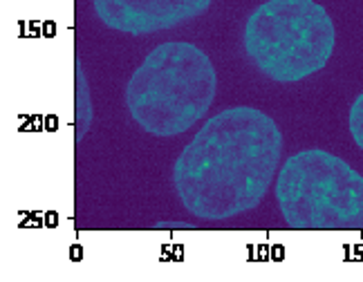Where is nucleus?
<instances>
[{"instance_id": "nucleus-1", "label": "nucleus", "mask_w": 363, "mask_h": 282, "mask_svg": "<svg viewBox=\"0 0 363 282\" xmlns=\"http://www.w3.org/2000/svg\"><path fill=\"white\" fill-rule=\"evenodd\" d=\"M283 135L264 112L238 106L211 117L173 166V184L189 213L208 222L256 208L281 162Z\"/></svg>"}, {"instance_id": "nucleus-2", "label": "nucleus", "mask_w": 363, "mask_h": 282, "mask_svg": "<svg viewBox=\"0 0 363 282\" xmlns=\"http://www.w3.org/2000/svg\"><path fill=\"white\" fill-rule=\"evenodd\" d=\"M216 90V67L200 47L162 43L130 77L125 86V106L148 135L175 137L206 115Z\"/></svg>"}, {"instance_id": "nucleus-3", "label": "nucleus", "mask_w": 363, "mask_h": 282, "mask_svg": "<svg viewBox=\"0 0 363 282\" xmlns=\"http://www.w3.org/2000/svg\"><path fill=\"white\" fill-rule=\"evenodd\" d=\"M276 202L291 229L363 231V177L328 150L291 154L276 179Z\"/></svg>"}, {"instance_id": "nucleus-4", "label": "nucleus", "mask_w": 363, "mask_h": 282, "mask_svg": "<svg viewBox=\"0 0 363 282\" xmlns=\"http://www.w3.org/2000/svg\"><path fill=\"white\" fill-rule=\"evenodd\" d=\"M245 50L264 77L296 83L328 65L334 23L314 0H267L247 21Z\"/></svg>"}, {"instance_id": "nucleus-5", "label": "nucleus", "mask_w": 363, "mask_h": 282, "mask_svg": "<svg viewBox=\"0 0 363 282\" xmlns=\"http://www.w3.org/2000/svg\"><path fill=\"white\" fill-rule=\"evenodd\" d=\"M213 0H92L99 21L123 34L142 36L198 18Z\"/></svg>"}, {"instance_id": "nucleus-6", "label": "nucleus", "mask_w": 363, "mask_h": 282, "mask_svg": "<svg viewBox=\"0 0 363 282\" xmlns=\"http://www.w3.org/2000/svg\"><path fill=\"white\" fill-rule=\"evenodd\" d=\"M92 119V106H90V94L86 86V77H83L81 63L77 59V141L83 139L88 125Z\"/></svg>"}, {"instance_id": "nucleus-7", "label": "nucleus", "mask_w": 363, "mask_h": 282, "mask_svg": "<svg viewBox=\"0 0 363 282\" xmlns=\"http://www.w3.org/2000/svg\"><path fill=\"white\" fill-rule=\"evenodd\" d=\"M350 132L354 144L363 152V92L354 98V103L350 108Z\"/></svg>"}]
</instances>
